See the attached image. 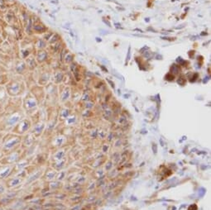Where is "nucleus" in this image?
I'll list each match as a JSON object with an SVG mask.
<instances>
[{
    "mask_svg": "<svg viewBox=\"0 0 211 210\" xmlns=\"http://www.w3.org/2000/svg\"><path fill=\"white\" fill-rule=\"evenodd\" d=\"M71 69L73 70V72H74V75H75V77L76 79V80H79V73H78V69H77V67H76V65H72V66H71Z\"/></svg>",
    "mask_w": 211,
    "mask_h": 210,
    "instance_id": "f257e3e1",
    "label": "nucleus"
},
{
    "mask_svg": "<svg viewBox=\"0 0 211 210\" xmlns=\"http://www.w3.org/2000/svg\"><path fill=\"white\" fill-rule=\"evenodd\" d=\"M171 70H172V73L174 72V73L177 74V73L180 72V67L178 65H172V66L171 67Z\"/></svg>",
    "mask_w": 211,
    "mask_h": 210,
    "instance_id": "f03ea898",
    "label": "nucleus"
},
{
    "mask_svg": "<svg viewBox=\"0 0 211 210\" xmlns=\"http://www.w3.org/2000/svg\"><path fill=\"white\" fill-rule=\"evenodd\" d=\"M186 79L184 78L183 76H181L180 78H179V79H178V84L179 85H185V83H186Z\"/></svg>",
    "mask_w": 211,
    "mask_h": 210,
    "instance_id": "7ed1b4c3",
    "label": "nucleus"
},
{
    "mask_svg": "<svg viewBox=\"0 0 211 210\" xmlns=\"http://www.w3.org/2000/svg\"><path fill=\"white\" fill-rule=\"evenodd\" d=\"M166 79H167V80H170V81H172L174 79V75H172V74H167L166 75Z\"/></svg>",
    "mask_w": 211,
    "mask_h": 210,
    "instance_id": "20e7f679",
    "label": "nucleus"
},
{
    "mask_svg": "<svg viewBox=\"0 0 211 210\" xmlns=\"http://www.w3.org/2000/svg\"><path fill=\"white\" fill-rule=\"evenodd\" d=\"M130 51H131V47H128V56H127V59H126V64H127L128 61L130 60V56H131V52H130Z\"/></svg>",
    "mask_w": 211,
    "mask_h": 210,
    "instance_id": "39448f33",
    "label": "nucleus"
},
{
    "mask_svg": "<svg viewBox=\"0 0 211 210\" xmlns=\"http://www.w3.org/2000/svg\"><path fill=\"white\" fill-rule=\"evenodd\" d=\"M177 62L180 63V65H185V64L186 63V61L182 60V58H180V57H179V58L177 59Z\"/></svg>",
    "mask_w": 211,
    "mask_h": 210,
    "instance_id": "423d86ee",
    "label": "nucleus"
},
{
    "mask_svg": "<svg viewBox=\"0 0 211 210\" xmlns=\"http://www.w3.org/2000/svg\"><path fill=\"white\" fill-rule=\"evenodd\" d=\"M146 50H148V47H144L143 48H142V49L140 50V52H141V53H144V51H145Z\"/></svg>",
    "mask_w": 211,
    "mask_h": 210,
    "instance_id": "0eeeda50",
    "label": "nucleus"
},
{
    "mask_svg": "<svg viewBox=\"0 0 211 210\" xmlns=\"http://www.w3.org/2000/svg\"><path fill=\"white\" fill-rule=\"evenodd\" d=\"M162 39L168 40V41H174V40H175V38H169V37H162Z\"/></svg>",
    "mask_w": 211,
    "mask_h": 210,
    "instance_id": "6e6552de",
    "label": "nucleus"
},
{
    "mask_svg": "<svg viewBox=\"0 0 211 210\" xmlns=\"http://www.w3.org/2000/svg\"><path fill=\"white\" fill-rule=\"evenodd\" d=\"M101 68H102V70H103L104 71H105V72H108V70H106V69H105V68H104V67H103V65H101Z\"/></svg>",
    "mask_w": 211,
    "mask_h": 210,
    "instance_id": "1a4fd4ad",
    "label": "nucleus"
},
{
    "mask_svg": "<svg viewBox=\"0 0 211 210\" xmlns=\"http://www.w3.org/2000/svg\"><path fill=\"white\" fill-rule=\"evenodd\" d=\"M96 39H97V41H101V39H99V38H98V37H97Z\"/></svg>",
    "mask_w": 211,
    "mask_h": 210,
    "instance_id": "9d476101",
    "label": "nucleus"
}]
</instances>
